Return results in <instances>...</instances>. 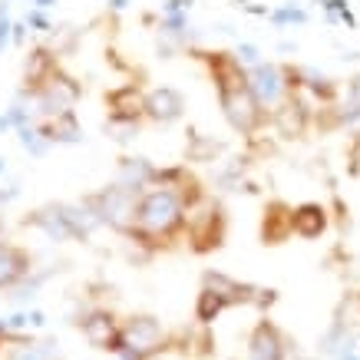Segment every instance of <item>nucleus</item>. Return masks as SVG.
Instances as JSON below:
<instances>
[{
  "label": "nucleus",
  "instance_id": "1",
  "mask_svg": "<svg viewBox=\"0 0 360 360\" xmlns=\"http://www.w3.org/2000/svg\"><path fill=\"white\" fill-rule=\"evenodd\" d=\"M179 212H182V202L175 198L172 188H159V192H149L139 205V229L146 231H172L175 221H179Z\"/></svg>",
  "mask_w": 360,
  "mask_h": 360
},
{
  "label": "nucleus",
  "instance_id": "6",
  "mask_svg": "<svg viewBox=\"0 0 360 360\" xmlns=\"http://www.w3.org/2000/svg\"><path fill=\"white\" fill-rule=\"evenodd\" d=\"M354 96H360V79H357V83H354Z\"/></svg>",
  "mask_w": 360,
  "mask_h": 360
},
{
  "label": "nucleus",
  "instance_id": "3",
  "mask_svg": "<svg viewBox=\"0 0 360 360\" xmlns=\"http://www.w3.org/2000/svg\"><path fill=\"white\" fill-rule=\"evenodd\" d=\"M295 231L304 238H317L324 231V208L321 205H301L295 208Z\"/></svg>",
  "mask_w": 360,
  "mask_h": 360
},
{
  "label": "nucleus",
  "instance_id": "4",
  "mask_svg": "<svg viewBox=\"0 0 360 360\" xmlns=\"http://www.w3.org/2000/svg\"><path fill=\"white\" fill-rule=\"evenodd\" d=\"M83 330H86V338L93 340L96 347H103V344H112V317H106V314L89 317L86 324H83Z\"/></svg>",
  "mask_w": 360,
  "mask_h": 360
},
{
  "label": "nucleus",
  "instance_id": "2",
  "mask_svg": "<svg viewBox=\"0 0 360 360\" xmlns=\"http://www.w3.org/2000/svg\"><path fill=\"white\" fill-rule=\"evenodd\" d=\"M120 347H129L132 360H146L162 347V330L153 317H132L120 334Z\"/></svg>",
  "mask_w": 360,
  "mask_h": 360
},
{
  "label": "nucleus",
  "instance_id": "5",
  "mask_svg": "<svg viewBox=\"0 0 360 360\" xmlns=\"http://www.w3.org/2000/svg\"><path fill=\"white\" fill-rule=\"evenodd\" d=\"M13 258H17V251H11V248L0 251V288L20 278L23 268H20V262H13Z\"/></svg>",
  "mask_w": 360,
  "mask_h": 360
}]
</instances>
